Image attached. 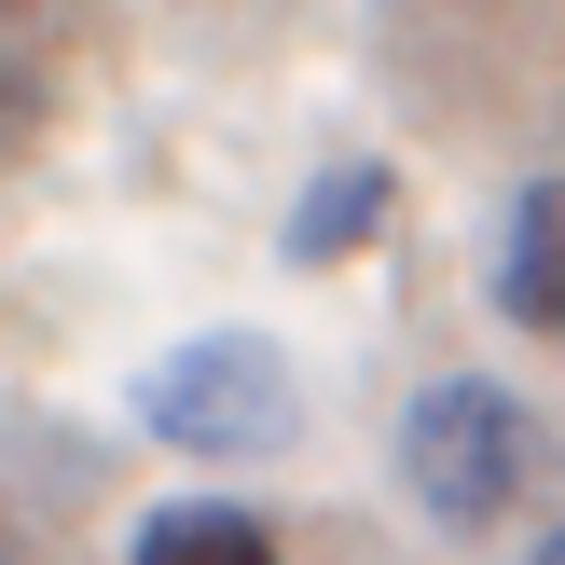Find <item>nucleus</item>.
I'll return each instance as SVG.
<instances>
[{
    "label": "nucleus",
    "mask_w": 565,
    "mask_h": 565,
    "mask_svg": "<svg viewBox=\"0 0 565 565\" xmlns=\"http://www.w3.org/2000/svg\"><path fill=\"white\" fill-rule=\"evenodd\" d=\"M401 483L428 497L441 524H511V497L539 483V414L483 373H441L428 401L401 414Z\"/></svg>",
    "instance_id": "nucleus-1"
},
{
    "label": "nucleus",
    "mask_w": 565,
    "mask_h": 565,
    "mask_svg": "<svg viewBox=\"0 0 565 565\" xmlns=\"http://www.w3.org/2000/svg\"><path fill=\"white\" fill-rule=\"evenodd\" d=\"M290 414H303V386H290V359L263 331H193L180 359L138 373V428L180 441V456H276Z\"/></svg>",
    "instance_id": "nucleus-2"
},
{
    "label": "nucleus",
    "mask_w": 565,
    "mask_h": 565,
    "mask_svg": "<svg viewBox=\"0 0 565 565\" xmlns=\"http://www.w3.org/2000/svg\"><path fill=\"white\" fill-rule=\"evenodd\" d=\"M497 303H511L524 331H552V345H565V180L511 193V235H497Z\"/></svg>",
    "instance_id": "nucleus-3"
},
{
    "label": "nucleus",
    "mask_w": 565,
    "mask_h": 565,
    "mask_svg": "<svg viewBox=\"0 0 565 565\" xmlns=\"http://www.w3.org/2000/svg\"><path fill=\"white\" fill-rule=\"evenodd\" d=\"M386 207H401V180H386V166H331V180L290 207V235H276V248H290V263H345V248H373Z\"/></svg>",
    "instance_id": "nucleus-4"
},
{
    "label": "nucleus",
    "mask_w": 565,
    "mask_h": 565,
    "mask_svg": "<svg viewBox=\"0 0 565 565\" xmlns=\"http://www.w3.org/2000/svg\"><path fill=\"white\" fill-rule=\"evenodd\" d=\"M138 565H276V539L248 511H221V497H193V511H152V524H138Z\"/></svg>",
    "instance_id": "nucleus-5"
},
{
    "label": "nucleus",
    "mask_w": 565,
    "mask_h": 565,
    "mask_svg": "<svg viewBox=\"0 0 565 565\" xmlns=\"http://www.w3.org/2000/svg\"><path fill=\"white\" fill-rule=\"evenodd\" d=\"M539 565H565V524H552V539H539Z\"/></svg>",
    "instance_id": "nucleus-6"
},
{
    "label": "nucleus",
    "mask_w": 565,
    "mask_h": 565,
    "mask_svg": "<svg viewBox=\"0 0 565 565\" xmlns=\"http://www.w3.org/2000/svg\"><path fill=\"white\" fill-rule=\"evenodd\" d=\"M0 14H42V0H0Z\"/></svg>",
    "instance_id": "nucleus-7"
},
{
    "label": "nucleus",
    "mask_w": 565,
    "mask_h": 565,
    "mask_svg": "<svg viewBox=\"0 0 565 565\" xmlns=\"http://www.w3.org/2000/svg\"><path fill=\"white\" fill-rule=\"evenodd\" d=\"M0 565H14V552H0Z\"/></svg>",
    "instance_id": "nucleus-8"
}]
</instances>
